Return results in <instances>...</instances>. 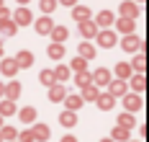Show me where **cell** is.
I'll list each match as a JSON object with an SVG mask.
<instances>
[{
	"mask_svg": "<svg viewBox=\"0 0 149 142\" xmlns=\"http://www.w3.org/2000/svg\"><path fill=\"white\" fill-rule=\"evenodd\" d=\"M64 103H67V109H70V111H77L80 106H82V96H72V93H67V96H64Z\"/></svg>",
	"mask_w": 149,
	"mask_h": 142,
	"instance_id": "cell-22",
	"label": "cell"
},
{
	"mask_svg": "<svg viewBox=\"0 0 149 142\" xmlns=\"http://www.w3.org/2000/svg\"><path fill=\"white\" fill-rule=\"evenodd\" d=\"M33 140H39V142H46L49 140V127L46 124H33Z\"/></svg>",
	"mask_w": 149,
	"mask_h": 142,
	"instance_id": "cell-18",
	"label": "cell"
},
{
	"mask_svg": "<svg viewBox=\"0 0 149 142\" xmlns=\"http://www.w3.org/2000/svg\"><path fill=\"white\" fill-rule=\"evenodd\" d=\"M49 36L57 41V44H62L67 36H70V31H67V26H52V31H49Z\"/></svg>",
	"mask_w": 149,
	"mask_h": 142,
	"instance_id": "cell-14",
	"label": "cell"
},
{
	"mask_svg": "<svg viewBox=\"0 0 149 142\" xmlns=\"http://www.w3.org/2000/svg\"><path fill=\"white\" fill-rule=\"evenodd\" d=\"M111 23H113V13H108V11L98 13V18H95V26H98V29H108Z\"/></svg>",
	"mask_w": 149,
	"mask_h": 142,
	"instance_id": "cell-20",
	"label": "cell"
},
{
	"mask_svg": "<svg viewBox=\"0 0 149 142\" xmlns=\"http://www.w3.org/2000/svg\"><path fill=\"white\" fill-rule=\"evenodd\" d=\"M3 91H5V85H3V83H0V96H3Z\"/></svg>",
	"mask_w": 149,
	"mask_h": 142,
	"instance_id": "cell-45",
	"label": "cell"
},
{
	"mask_svg": "<svg viewBox=\"0 0 149 142\" xmlns=\"http://www.w3.org/2000/svg\"><path fill=\"white\" fill-rule=\"evenodd\" d=\"M31 21H33V16H31V11L26 8V5H21V8L13 13V23L15 26H29Z\"/></svg>",
	"mask_w": 149,
	"mask_h": 142,
	"instance_id": "cell-3",
	"label": "cell"
},
{
	"mask_svg": "<svg viewBox=\"0 0 149 142\" xmlns=\"http://www.w3.org/2000/svg\"><path fill=\"white\" fill-rule=\"evenodd\" d=\"M90 80H93V85H98V88H100V85H108V83H111V72H108L105 67H100V70H95V72L90 75Z\"/></svg>",
	"mask_w": 149,
	"mask_h": 142,
	"instance_id": "cell-5",
	"label": "cell"
},
{
	"mask_svg": "<svg viewBox=\"0 0 149 142\" xmlns=\"http://www.w3.org/2000/svg\"><path fill=\"white\" fill-rule=\"evenodd\" d=\"M0 5H3V0H0Z\"/></svg>",
	"mask_w": 149,
	"mask_h": 142,
	"instance_id": "cell-49",
	"label": "cell"
},
{
	"mask_svg": "<svg viewBox=\"0 0 149 142\" xmlns=\"http://www.w3.org/2000/svg\"><path fill=\"white\" fill-rule=\"evenodd\" d=\"M0 54H3V41H0Z\"/></svg>",
	"mask_w": 149,
	"mask_h": 142,
	"instance_id": "cell-46",
	"label": "cell"
},
{
	"mask_svg": "<svg viewBox=\"0 0 149 142\" xmlns=\"http://www.w3.org/2000/svg\"><path fill=\"white\" fill-rule=\"evenodd\" d=\"M39 83H41V85H46V88H49V85H54V83H57V80H54V72H52V70H41Z\"/></svg>",
	"mask_w": 149,
	"mask_h": 142,
	"instance_id": "cell-31",
	"label": "cell"
},
{
	"mask_svg": "<svg viewBox=\"0 0 149 142\" xmlns=\"http://www.w3.org/2000/svg\"><path fill=\"white\" fill-rule=\"evenodd\" d=\"M15 114V103L10 98H5V101H0V116H13Z\"/></svg>",
	"mask_w": 149,
	"mask_h": 142,
	"instance_id": "cell-24",
	"label": "cell"
},
{
	"mask_svg": "<svg viewBox=\"0 0 149 142\" xmlns=\"http://www.w3.org/2000/svg\"><path fill=\"white\" fill-rule=\"evenodd\" d=\"M3 96H5V98H10V101H15V98L21 96V83H18V80H10V83L5 85Z\"/></svg>",
	"mask_w": 149,
	"mask_h": 142,
	"instance_id": "cell-11",
	"label": "cell"
},
{
	"mask_svg": "<svg viewBox=\"0 0 149 142\" xmlns=\"http://www.w3.org/2000/svg\"><path fill=\"white\" fill-rule=\"evenodd\" d=\"M116 29H118V34H134V18H123L121 16L118 21H116Z\"/></svg>",
	"mask_w": 149,
	"mask_h": 142,
	"instance_id": "cell-12",
	"label": "cell"
},
{
	"mask_svg": "<svg viewBox=\"0 0 149 142\" xmlns=\"http://www.w3.org/2000/svg\"><path fill=\"white\" fill-rule=\"evenodd\" d=\"M72 18L77 21V23H80V21H88V18H90V8H88V5H74Z\"/></svg>",
	"mask_w": 149,
	"mask_h": 142,
	"instance_id": "cell-21",
	"label": "cell"
},
{
	"mask_svg": "<svg viewBox=\"0 0 149 142\" xmlns=\"http://www.w3.org/2000/svg\"><path fill=\"white\" fill-rule=\"evenodd\" d=\"M15 132L13 127H0V140H5V142H10V140H15Z\"/></svg>",
	"mask_w": 149,
	"mask_h": 142,
	"instance_id": "cell-34",
	"label": "cell"
},
{
	"mask_svg": "<svg viewBox=\"0 0 149 142\" xmlns=\"http://www.w3.org/2000/svg\"><path fill=\"white\" fill-rule=\"evenodd\" d=\"M80 34H82V39H93L95 34H98V26H95V21H80Z\"/></svg>",
	"mask_w": 149,
	"mask_h": 142,
	"instance_id": "cell-8",
	"label": "cell"
},
{
	"mask_svg": "<svg viewBox=\"0 0 149 142\" xmlns=\"http://www.w3.org/2000/svg\"><path fill=\"white\" fill-rule=\"evenodd\" d=\"M15 137H18V142H36L31 129H23V132H21V134H15Z\"/></svg>",
	"mask_w": 149,
	"mask_h": 142,
	"instance_id": "cell-38",
	"label": "cell"
},
{
	"mask_svg": "<svg viewBox=\"0 0 149 142\" xmlns=\"http://www.w3.org/2000/svg\"><path fill=\"white\" fill-rule=\"evenodd\" d=\"M131 72H134V70H131V65H129V62H118V65H116V75H118L121 80L131 78Z\"/></svg>",
	"mask_w": 149,
	"mask_h": 142,
	"instance_id": "cell-26",
	"label": "cell"
},
{
	"mask_svg": "<svg viewBox=\"0 0 149 142\" xmlns=\"http://www.w3.org/2000/svg\"><path fill=\"white\" fill-rule=\"evenodd\" d=\"M123 49L126 52H139V49H144V44H141V39L136 36V34H123Z\"/></svg>",
	"mask_w": 149,
	"mask_h": 142,
	"instance_id": "cell-1",
	"label": "cell"
},
{
	"mask_svg": "<svg viewBox=\"0 0 149 142\" xmlns=\"http://www.w3.org/2000/svg\"><path fill=\"white\" fill-rule=\"evenodd\" d=\"M64 96H67V91H64V85H62V83H54V85H49V101L59 103V101H64Z\"/></svg>",
	"mask_w": 149,
	"mask_h": 142,
	"instance_id": "cell-7",
	"label": "cell"
},
{
	"mask_svg": "<svg viewBox=\"0 0 149 142\" xmlns=\"http://www.w3.org/2000/svg\"><path fill=\"white\" fill-rule=\"evenodd\" d=\"M111 140H116V142H126V140H129V129H126V127H116V129L111 132Z\"/></svg>",
	"mask_w": 149,
	"mask_h": 142,
	"instance_id": "cell-28",
	"label": "cell"
},
{
	"mask_svg": "<svg viewBox=\"0 0 149 142\" xmlns=\"http://www.w3.org/2000/svg\"><path fill=\"white\" fill-rule=\"evenodd\" d=\"M108 93L113 96V98H121V96H126V80H111L108 83Z\"/></svg>",
	"mask_w": 149,
	"mask_h": 142,
	"instance_id": "cell-4",
	"label": "cell"
},
{
	"mask_svg": "<svg viewBox=\"0 0 149 142\" xmlns=\"http://www.w3.org/2000/svg\"><path fill=\"white\" fill-rule=\"evenodd\" d=\"M144 67H147V57H144V54H136L134 62H131V70H136V72H144Z\"/></svg>",
	"mask_w": 149,
	"mask_h": 142,
	"instance_id": "cell-32",
	"label": "cell"
},
{
	"mask_svg": "<svg viewBox=\"0 0 149 142\" xmlns=\"http://www.w3.org/2000/svg\"><path fill=\"white\" fill-rule=\"evenodd\" d=\"M95 36H98V44H100V47H105V49L116 44V34H113V31H105V29H103V31H98Z\"/></svg>",
	"mask_w": 149,
	"mask_h": 142,
	"instance_id": "cell-10",
	"label": "cell"
},
{
	"mask_svg": "<svg viewBox=\"0 0 149 142\" xmlns=\"http://www.w3.org/2000/svg\"><path fill=\"white\" fill-rule=\"evenodd\" d=\"M134 3H141V0H134Z\"/></svg>",
	"mask_w": 149,
	"mask_h": 142,
	"instance_id": "cell-48",
	"label": "cell"
},
{
	"mask_svg": "<svg viewBox=\"0 0 149 142\" xmlns=\"http://www.w3.org/2000/svg\"><path fill=\"white\" fill-rule=\"evenodd\" d=\"M57 3H62V5H74L77 0H57Z\"/></svg>",
	"mask_w": 149,
	"mask_h": 142,
	"instance_id": "cell-42",
	"label": "cell"
},
{
	"mask_svg": "<svg viewBox=\"0 0 149 142\" xmlns=\"http://www.w3.org/2000/svg\"><path fill=\"white\" fill-rule=\"evenodd\" d=\"M59 124H62V127H74V124H77V114L70 111V109L62 111V114H59Z\"/></svg>",
	"mask_w": 149,
	"mask_h": 142,
	"instance_id": "cell-19",
	"label": "cell"
},
{
	"mask_svg": "<svg viewBox=\"0 0 149 142\" xmlns=\"http://www.w3.org/2000/svg\"><path fill=\"white\" fill-rule=\"evenodd\" d=\"M0 142H3V140H0Z\"/></svg>",
	"mask_w": 149,
	"mask_h": 142,
	"instance_id": "cell-52",
	"label": "cell"
},
{
	"mask_svg": "<svg viewBox=\"0 0 149 142\" xmlns=\"http://www.w3.org/2000/svg\"><path fill=\"white\" fill-rule=\"evenodd\" d=\"M80 57H82V60H93V57H95V47L88 44V41H80Z\"/></svg>",
	"mask_w": 149,
	"mask_h": 142,
	"instance_id": "cell-25",
	"label": "cell"
},
{
	"mask_svg": "<svg viewBox=\"0 0 149 142\" xmlns=\"http://www.w3.org/2000/svg\"><path fill=\"white\" fill-rule=\"evenodd\" d=\"M121 98H123V106H126V111H129V114L139 111V109H141V103H144L139 93H129V96H121Z\"/></svg>",
	"mask_w": 149,
	"mask_h": 142,
	"instance_id": "cell-2",
	"label": "cell"
},
{
	"mask_svg": "<svg viewBox=\"0 0 149 142\" xmlns=\"http://www.w3.org/2000/svg\"><path fill=\"white\" fill-rule=\"evenodd\" d=\"M49 57H52V60H62V57H64V47L54 41V44L49 47Z\"/></svg>",
	"mask_w": 149,
	"mask_h": 142,
	"instance_id": "cell-33",
	"label": "cell"
},
{
	"mask_svg": "<svg viewBox=\"0 0 149 142\" xmlns=\"http://www.w3.org/2000/svg\"><path fill=\"white\" fill-rule=\"evenodd\" d=\"M118 11H121V16H123V18H136V16H139V5H136L134 0H126V3H121Z\"/></svg>",
	"mask_w": 149,
	"mask_h": 142,
	"instance_id": "cell-6",
	"label": "cell"
},
{
	"mask_svg": "<svg viewBox=\"0 0 149 142\" xmlns=\"http://www.w3.org/2000/svg\"><path fill=\"white\" fill-rule=\"evenodd\" d=\"M15 65H18V70H21V67H31V65H33V54H31V52H26V49H23V52H18Z\"/></svg>",
	"mask_w": 149,
	"mask_h": 142,
	"instance_id": "cell-16",
	"label": "cell"
},
{
	"mask_svg": "<svg viewBox=\"0 0 149 142\" xmlns=\"http://www.w3.org/2000/svg\"><path fill=\"white\" fill-rule=\"evenodd\" d=\"M126 142H129V140H126ZM134 142H136V140H134Z\"/></svg>",
	"mask_w": 149,
	"mask_h": 142,
	"instance_id": "cell-51",
	"label": "cell"
},
{
	"mask_svg": "<svg viewBox=\"0 0 149 142\" xmlns=\"http://www.w3.org/2000/svg\"><path fill=\"white\" fill-rule=\"evenodd\" d=\"M100 142H116V140H111V137H103V140H100Z\"/></svg>",
	"mask_w": 149,
	"mask_h": 142,
	"instance_id": "cell-43",
	"label": "cell"
},
{
	"mask_svg": "<svg viewBox=\"0 0 149 142\" xmlns=\"http://www.w3.org/2000/svg\"><path fill=\"white\" fill-rule=\"evenodd\" d=\"M118 127H126V129H131V127H134V116H131L129 111H126V114H121V116H118Z\"/></svg>",
	"mask_w": 149,
	"mask_h": 142,
	"instance_id": "cell-37",
	"label": "cell"
},
{
	"mask_svg": "<svg viewBox=\"0 0 149 142\" xmlns=\"http://www.w3.org/2000/svg\"><path fill=\"white\" fill-rule=\"evenodd\" d=\"M70 67H72L74 72H82V70H88V60H82V57H74Z\"/></svg>",
	"mask_w": 149,
	"mask_h": 142,
	"instance_id": "cell-35",
	"label": "cell"
},
{
	"mask_svg": "<svg viewBox=\"0 0 149 142\" xmlns=\"http://www.w3.org/2000/svg\"><path fill=\"white\" fill-rule=\"evenodd\" d=\"M18 116H21V122H26V124H33V119H36V109H33V106H26V109L18 111Z\"/></svg>",
	"mask_w": 149,
	"mask_h": 142,
	"instance_id": "cell-23",
	"label": "cell"
},
{
	"mask_svg": "<svg viewBox=\"0 0 149 142\" xmlns=\"http://www.w3.org/2000/svg\"><path fill=\"white\" fill-rule=\"evenodd\" d=\"M62 142H77V137H72V134H67V137H62Z\"/></svg>",
	"mask_w": 149,
	"mask_h": 142,
	"instance_id": "cell-41",
	"label": "cell"
},
{
	"mask_svg": "<svg viewBox=\"0 0 149 142\" xmlns=\"http://www.w3.org/2000/svg\"><path fill=\"white\" fill-rule=\"evenodd\" d=\"M10 142H15V140H10Z\"/></svg>",
	"mask_w": 149,
	"mask_h": 142,
	"instance_id": "cell-50",
	"label": "cell"
},
{
	"mask_svg": "<svg viewBox=\"0 0 149 142\" xmlns=\"http://www.w3.org/2000/svg\"><path fill=\"white\" fill-rule=\"evenodd\" d=\"M0 72H3V75H10V78L18 75V65H15V60H3V62H0Z\"/></svg>",
	"mask_w": 149,
	"mask_h": 142,
	"instance_id": "cell-15",
	"label": "cell"
},
{
	"mask_svg": "<svg viewBox=\"0 0 149 142\" xmlns=\"http://www.w3.org/2000/svg\"><path fill=\"white\" fill-rule=\"evenodd\" d=\"M39 5H41V11H44V13H52V11L57 8V0H41Z\"/></svg>",
	"mask_w": 149,
	"mask_h": 142,
	"instance_id": "cell-39",
	"label": "cell"
},
{
	"mask_svg": "<svg viewBox=\"0 0 149 142\" xmlns=\"http://www.w3.org/2000/svg\"><path fill=\"white\" fill-rule=\"evenodd\" d=\"M131 88H134L136 93H141L144 88H147V78L139 72V75H131Z\"/></svg>",
	"mask_w": 149,
	"mask_h": 142,
	"instance_id": "cell-27",
	"label": "cell"
},
{
	"mask_svg": "<svg viewBox=\"0 0 149 142\" xmlns=\"http://www.w3.org/2000/svg\"><path fill=\"white\" fill-rule=\"evenodd\" d=\"M26 3H29V0H18V5H26Z\"/></svg>",
	"mask_w": 149,
	"mask_h": 142,
	"instance_id": "cell-44",
	"label": "cell"
},
{
	"mask_svg": "<svg viewBox=\"0 0 149 142\" xmlns=\"http://www.w3.org/2000/svg\"><path fill=\"white\" fill-rule=\"evenodd\" d=\"M74 83H77L80 88H82V85H88V83H93V80H90V72H88V70L77 72V75H74Z\"/></svg>",
	"mask_w": 149,
	"mask_h": 142,
	"instance_id": "cell-36",
	"label": "cell"
},
{
	"mask_svg": "<svg viewBox=\"0 0 149 142\" xmlns=\"http://www.w3.org/2000/svg\"><path fill=\"white\" fill-rule=\"evenodd\" d=\"M0 127H3V116H0Z\"/></svg>",
	"mask_w": 149,
	"mask_h": 142,
	"instance_id": "cell-47",
	"label": "cell"
},
{
	"mask_svg": "<svg viewBox=\"0 0 149 142\" xmlns=\"http://www.w3.org/2000/svg\"><path fill=\"white\" fill-rule=\"evenodd\" d=\"M52 72H54V80H57V83H64V80L70 78V67H67V65H59V67L52 70Z\"/></svg>",
	"mask_w": 149,
	"mask_h": 142,
	"instance_id": "cell-29",
	"label": "cell"
},
{
	"mask_svg": "<svg viewBox=\"0 0 149 142\" xmlns=\"http://www.w3.org/2000/svg\"><path fill=\"white\" fill-rule=\"evenodd\" d=\"M8 18H10V11L5 5H0V21H8Z\"/></svg>",
	"mask_w": 149,
	"mask_h": 142,
	"instance_id": "cell-40",
	"label": "cell"
},
{
	"mask_svg": "<svg viewBox=\"0 0 149 142\" xmlns=\"http://www.w3.org/2000/svg\"><path fill=\"white\" fill-rule=\"evenodd\" d=\"M33 26H36V34H41V36H44V34L52 31V26H54V23H52V18H49V16H41Z\"/></svg>",
	"mask_w": 149,
	"mask_h": 142,
	"instance_id": "cell-13",
	"label": "cell"
},
{
	"mask_svg": "<svg viewBox=\"0 0 149 142\" xmlns=\"http://www.w3.org/2000/svg\"><path fill=\"white\" fill-rule=\"evenodd\" d=\"M80 91H82V101H95V96L100 93V88H98V85H93V83L82 85Z\"/></svg>",
	"mask_w": 149,
	"mask_h": 142,
	"instance_id": "cell-17",
	"label": "cell"
},
{
	"mask_svg": "<svg viewBox=\"0 0 149 142\" xmlns=\"http://www.w3.org/2000/svg\"><path fill=\"white\" fill-rule=\"evenodd\" d=\"M95 103H98V109L108 111V109H113V103H116V98H113L111 93H98V96H95Z\"/></svg>",
	"mask_w": 149,
	"mask_h": 142,
	"instance_id": "cell-9",
	"label": "cell"
},
{
	"mask_svg": "<svg viewBox=\"0 0 149 142\" xmlns=\"http://www.w3.org/2000/svg\"><path fill=\"white\" fill-rule=\"evenodd\" d=\"M0 31L5 34V36H13V34L18 31V26H15L13 21H10V18H8V21H0Z\"/></svg>",
	"mask_w": 149,
	"mask_h": 142,
	"instance_id": "cell-30",
	"label": "cell"
}]
</instances>
